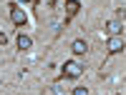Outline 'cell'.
I'll list each match as a JSON object with an SVG mask.
<instances>
[{
  "label": "cell",
  "mask_w": 126,
  "mask_h": 95,
  "mask_svg": "<svg viewBox=\"0 0 126 95\" xmlns=\"http://www.w3.org/2000/svg\"><path fill=\"white\" fill-rule=\"evenodd\" d=\"M8 8H10V20H13V25L23 28V25L28 23V15H25V10L20 8V5H15V3H10Z\"/></svg>",
  "instance_id": "obj_1"
},
{
  "label": "cell",
  "mask_w": 126,
  "mask_h": 95,
  "mask_svg": "<svg viewBox=\"0 0 126 95\" xmlns=\"http://www.w3.org/2000/svg\"><path fill=\"white\" fill-rule=\"evenodd\" d=\"M126 48V40L121 38V35H111L109 40H106V50H109V55H116V53H121Z\"/></svg>",
  "instance_id": "obj_2"
},
{
  "label": "cell",
  "mask_w": 126,
  "mask_h": 95,
  "mask_svg": "<svg viewBox=\"0 0 126 95\" xmlns=\"http://www.w3.org/2000/svg\"><path fill=\"white\" fill-rule=\"evenodd\" d=\"M83 73V65L81 63H76V60H68V63H63V78H78Z\"/></svg>",
  "instance_id": "obj_3"
},
{
  "label": "cell",
  "mask_w": 126,
  "mask_h": 95,
  "mask_svg": "<svg viewBox=\"0 0 126 95\" xmlns=\"http://www.w3.org/2000/svg\"><path fill=\"white\" fill-rule=\"evenodd\" d=\"M106 33L109 35H121V30H124V25H121V20H106Z\"/></svg>",
  "instance_id": "obj_4"
},
{
  "label": "cell",
  "mask_w": 126,
  "mask_h": 95,
  "mask_svg": "<svg viewBox=\"0 0 126 95\" xmlns=\"http://www.w3.org/2000/svg\"><path fill=\"white\" fill-rule=\"evenodd\" d=\"M78 8H81L78 0H66V20H71L73 15H76V13H78Z\"/></svg>",
  "instance_id": "obj_5"
},
{
  "label": "cell",
  "mask_w": 126,
  "mask_h": 95,
  "mask_svg": "<svg viewBox=\"0 0 126 95\" xmlns=\"http://www.w3.org/2000/svg\"><path fill=\"white\" fill-rule=\"evenodd\" d=\"M71 50L76 53V55H83V53L88 50V45H86V40H81V38H78V40H73V45H71Z\"/></svg>",
  "instance_id": "obj_6"
},
{
  "label": "cell",
  "mask_w": 126,
  "mask_h": 95,
  "mask_svg": "<svg viewBox=\"0 0 126 95\" xmlns=\"http://www.w3.org/2000/svg\"><path fill=\"white\" fill-rule=\"evenodd\" d=\"M18 48H20V50H30V48H33L30 35H23V33H20V35H18Z\"/></svg>",
  "instance_id": "obj_7"
},
{
  "label": "cell",
  "mask_w": 126,
  "mask_h": 95,
  "mask_svg": "<svg viewBox=\"0 0 126 95\" xmlns=\"http://www.w3.org/2000/svg\"><path fill=\"white\" fill-rule=\"evenodd\" d=\"M73 95H88V88H73Z\"/></svg>",
  "instance_id": "obj_8"
},
{
  "label": "cell",
  "mask_w": 126,
  "mask_h": 95,
  "mask_svg": "<svg viewBox=\"0 0 126 95\" xmlns=\"http://www.w3.org/2000/svg\"><path fill=\"white\" fill-rule=\"evenodd\" d=\"M0 48H5V35H0Z\"/></svg>",
  "instance_id": "obj_9"
},
{
  "label": "cell",
  "mask_w": 126,
  "mask_h": 95,
  "mask_svg": "<svg viewBox=\"0 0 126 95\" xmlns=\"http://www.w3.org/2000/svg\"><path fill=\"white\" fill-rule=\"evenodd\" d=\"M53 3H58V0H53Z\"/></svg>",
  "instance_id": "obj_10"
}]
</instances>
